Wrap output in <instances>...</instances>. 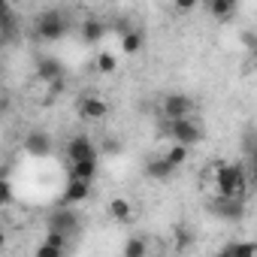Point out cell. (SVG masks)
I'll return each instance as SVG.
<instances>
[{
	"label": "cell",
	"mask_w": 257,
	"mask_h": 257,
	"mask_svg": "<svg viewBox=\"0 0 257 257\" xmlns=\"http://www.w3.org/2000/svg\"><path fill=\"white\" fill-rule=\"evenodd\" d=\"M212 176H215V191L218 194L245 197V191H248V173H245L242 164H215Z\"/></svg>",
	"instance_id": "obj_1"
},
{
	"label": "cell",
	"mask_w": 257,
	"mask_h": 257,
	"mask_svg": "<svg viewBox=\"0 0 257 257\" xmlns=\"http://www.w3.org/2000/svg\"><path fill=\"white\" fill-rule=\"evenodd\" d=\"M164 134L170 137V143H182V146H197L203 140V124L194 115L185 118H164Z\"/></svg>",
	"instance_id": "obj_2"
},
{
	"label": "cell",
	"mask_w": 257,
	"mask_h": 257,
	"mask_svg": "<svg viewBox=\"0 0 257 257\" xmlns=\"http://www.w3.org/2000/svg\"><path fill=\"white\" fill-rule=\"evenodd\" d=\"M67 31H70V25H67V19H64L58 10H46V13L37 19V37H40L43 43H58V40H64Z\"/></svg>",
	"instance_id": "obj_3"
},
{
	"label": "cell",
	"mask_w": 257,
	"mask_h": 257,
	"mask_svg": "<svg viewBox=\"0 0 257 257\" xmlns=\"http://www.w3.org/2000/svg\"><path fill=\"white\" fill-rule=\"evenodd\" d=\"M46 227H49V230H58V233H64V236H73V233L82 230V218H79V212H76L70 203H64V209H55V212L49 215Z\"/></svg>",
	"instance_id": "obj_4"
},
{
	"label": "cell",
	"mask_w": 257,
	"mask_h": 257,
	"mask_svg": "<svg viewBox=\"0 0 257 257\" xmlns=\"http://www.w3.org/2000/svg\"><path fill=\"white\" fill-rule=\"evenodd\" d=\"M212 215H218L221 221H239L245 215V197H227V194H218L212 203H209Z\"/></svg>",
	"instance_id": "obj_5"
},
{
	"label": "cell",
	"mask_w": 257,
	"mask_h": 257,
	"mask_svg": "<svg viewBox=\"0 0 257 257\" xmlns=\"http://www.w3.org/2000/svg\"><path fill=\"white\" fill-rule=\"evenodd\" d=\"M91 158H100V146H94L85 134H76L70 143H67V161H91Z\"/></svg>",
	"instance_id": "obj_6"
},
{
	"label": "cell",
	"mask_w": 257,
	"mask_h": 257,
	"mask_svg": "<svg viewBox=\"0 0 257 257\" xmlns=\"http://www.w3.org/2000/svg\"><path fill=\"white\" fill-rule=\"evenodd\" d=\"M194 112V100L188 94H167L161 103V115L164 118H185Z\"/></svg>",
	"instance_id": "obj_7"
},
{
	"label": "cell",
	"mask_w": 257,
	"mask_h": 257,
	"mask_svg": "<svg viewBox=\"0 0 257 257\" xmlns=\"http://www.w3.org/2000/svg\"><path fill=\"white\" fill-rule=\"evenodd\" d=\"M25 155L31 158H49L52 155V137L43 134V131H34L25 137Z\"/></svg>",
	"instance_id": "obj_8"
},
{
	"label": "cell",
	"mask_w": 257,
	"mask_h": 257,
	"mask_svg": "<svg viewBox=\"0 0 257 257\" xmlns=\"http://www.w3.org/2000/svg\"><path fill=\"white\" fill-rule=\"evenodd\" d=\"M91 197V182H85V179H73L70 176V182H67V188H64V203H70V206H79V203H85Z\"/></svg>",
	"instance_id": "obj_9"
},
{
	"label": "cell",
	"mask_w": 257,
	"mask_h": 257,
	"mask_svg": "<svg viewBox=\"0 0 257 257\" xmlns=\"http://www.w3.org/2000/svg\"><path fill=\"white\" fill-rule=\"evenodd\" d=\"M106 112H109V106H106V100H100V97H85V100H79V115H82L85 121H103Z\"/></svg>",
	"instance_id": "obj_10"
},
{
	"label": "cell",
	"mask_w": 257,
	"mask_h": 257,
	"mask_svg": "<svg viewBox=\"0 0 257 257\" xmlns=\"http://www.w3.org/2000/svg\"><path fill=\"white\" fill-rule=\"evenodd\" d=\"M173 173H176V167L167 161V155H161V158H149V161H146V176H149L152 182H167Z\"/></svg>",
	"instance_id": "obj_11"
},
{
	"label": "cell",
	"mask_w": 257,
	"mask_h": 257,
	"mask_svg": "<svg viewBox=\"0 0 257 257\" xmlns=\"http://www.w3.org/2000/svg\"><path fill=\"white\" fill-rule=\"evenodd\" d=\"M37 76H40L46 85H52V82L64 79V67H61L58 58H40V64H37Z\"/></svg>",
	"instance_id": "obj_12"
},
{
	"label": "cell",
	"mask_w": 257,
	"mask_h": 257,
	"mask_svg": "<svg viewBox=\"0 0 257 257\" xmlns=\"http://www.w3.org/2000/svg\"><path fill=\"white\" fill-rule=\"evenodd\" d=\"M97 170H100V161L91 158V161H73L70 164V176L73 179H85V182H94L97 179Z\"/></svg>",
	"instance_id": "obj_13"
},
{
	"label": "cell",
	"mask_w": 257,
	"mask_h": 257,
	"mask_svg": "<svg viewBox=\"0 0 257 257\" xmlns=\"http://www.w3.org/2000/svg\"><path fill=\"white\" fill-rule=\"evenodd\" d=\"M143 46H146V37H143V31L131 28V31H124V34H121V52H124V55H137Z\"/></svg>",
	"instance_id": "obj_14"
},
{
	"label": "cell",
	"mask_w": 257,
	"mask_h": 257,
	"mask_svg": "<svg viewBox=\"0 0 257 257\" xmlns=\"http://www.w3.org/2000/svg\"><path fill=\"white\" fill-rule=\"evenodd\" d=\"M236 7H239V0H209V16H215L218 22H227L233 19Z\"/></svg>",
	"instance_id": "obj_15"
},
{
	"label": "cell",
	"mask_w": 257,
	"mask_h": 257,
	"mask_svg": "<svg viewBox=\"0 0 257 257\" xmlns=\"http://www.w3.org/2000/svg\"><path fill=\"white\" fill-rule=\"evenodd\" d=\"M131 215H134V209H131V203H127L124 197H115L112 203H109V218H115V221H131Z\"/></svg>",
	"instance_id": "obj_16"
},
{
	"label": "cell",
	"mask_w": 257,
	"mask_h": 257,
	"mask_svg": "<svg viewBox=\"0 0 257 257\" xmlns=\"http://www.w3.org/2000/svg\"><path fill=\"white\" fill-rule=\"evenodd\" d=\"M103 34H106V28L97 19H85L82 22V40L85 43H97V40H103Z\"/></svg>",
	"instance_id": "obj_17"
},
{
	"label": "cell",
	"mask_w": 257,
	"mask_h": 257,
	"mask_svg": "<svg viewBox=\"0 0 257 257\" xmlns=\"http://www.w3.org/2000/svg\"><path fill=\"white\" fill-rule=\"evenodd\" d=\"M188 152H191V146H182V143H173L170 149H167V161L179 170L185 161H188Z\"/></svg>",
	"instance_id": "obj_18"
},
{
	"label": "cell",
	"mask_w": 257,
	"mask_h": 257,
	"mask_svg": "<svg viewBox=\"0 0 257 257\" xmlns=\"http://www.w3.org/2000/svg\"><path fill=\"white\" fill-rule=\"evenodd\" d=\"M94 64H97L100 73H115V67H118V61H115L112 52H100V55L94 58Z\"/></svg>",
	"instance_id": "obj_19"
},
{
	"label": "cell",
	"mask_w": 257,
	"mask_h": 257,
	"mask_svg": "<svg viewBox=\"0 0 257 257\" xmlns=\"http://www.w3.org/2000/svg\"><path fill=\"white\" fill-rule=\"evenodd\" d=\"M146 251H149L146 239H131V242H127V245L121 248V254H124V257H143Z\"/></svg>",
	"instance_id": "obj_20"
},
{
	"label": "cell",
	"mask_w": 257,
	"mask_h": 257,
	"mask_svg": "<svg viewBox=\"0 0 257 257\" xmlns=\"http://www.w3.org/2000/svg\"><path fill=\"white\" fill-rule=\"evenodd\" d=\"M245 155H248L251 173H254V179H257V137H245Z\"/></svg>",
	"instance_id": "obj_21"
},
{
	"label": "cell",
	"mask_w": 257,
	"mask_h": 257,
	"mask_svg": "<svg viewBox=\"0 0 257 257\" xmlns=\"http://www.w3.org/2000/svg\"><path fill=\"white\" fill-rule=\"evenodd\" d=\"M224 254H257V245L254 242H233V245H224Z\"/></svg>",
	"instance_id": "obj_22"
},
{
	"label": "cell",
	"mask_w": 257,
	"mask_h": 257,
	"mask_svg": "<svg viewBox=\"0 0 257 257\" xmlns=\"http://www.w3.org/2000/svg\"><path fill=\"white\" fill-rule=\"evenodd\" d=\"M118 152H121V143H118V140H103L100 155H118Z\"/></svg>",
	"instance_id": "obj_23"
},
{
	"label": "cell",
	"mask_w": 257,
	"mask_h": 257,
	"mask_svg": "<svg viewBox=\"0 0 257 257\" xmlns=\"http://www.w3.org/2000/svg\"><path fill=\"white\" fill-rule=\"evenodd\" d=\"M173 4H176L179 13H194V10L200 7V0H173Z\"/></svg>",
	"instance_id": "obj_24"
},
{
	"label": "cell",
	"mask_w": 257,
	"mask_h": 257,
	"mask_svg": "<svg viewBox=\"0 0 257 257\" xmlns=\"http://www.w3.org/2000/svg\"><path fill=\"white\" fill-rule=\"evenodd\" d=\"M58 254H61V251H58V248H52V245H46V242L37 248V257H58Z\"/></svg>",
	"instance_id": "obj_25"
},
{
	"label": "cell",
	"mask_w": 257,
	"mask_h": 257,
	"mask_svg": "<svg viewBox=\"0 0 257 257\" xmlns=\"http://www.w3.org/2000/svg\"><path fill=\"white\" fill-rule=\"evenodd\" d=\"M245 46L251 49V58L257 61V34H245Z\"/></svg>",
	"instance_id": "obj_26"
}]
</instances>
